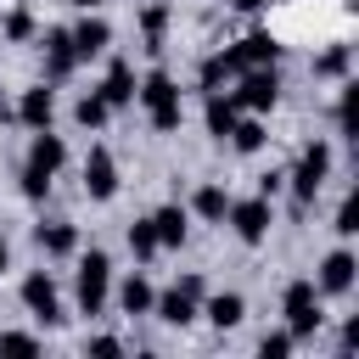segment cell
Returning a JSON list of instances; mask_svg holds the SVG:
<instances>
[{"label":"cell","instance_id":"7c38bea8","mask_svg":"<svg viewBox=\"0 0 359 359\" xmlns=\"http://www.w3.org/2000/svg\"><path fill=\"white\" fill-rule=\"evenodd\" d=\"M45 79H67L79 67V50H73V34L67 28H45Z\"/></svg>","mask_w":359,"mask_h":359},{"label":"cell","instance_id":"30bf717a","mask_svg":"<svg viewBox=\"0 0 359 359\" xmlns=\"http://www.w3.org/2000/svg\"><path fill=\"white\" fill-rule=\"evenodd\" d=\"M353 275H359V258L348 247H337V252H325L314 286H320V297H342V292H353Z\"/></svg>","mask_w":359,"mask_h":359},{"label":"cell","instance_id":"d590c367","mask_svg":"<svg viewBox=\"0 0 359 359\" xmlns=\"http://www.w3.org/2000/svg\"><path fill=\"white\" fill-rule=\"evenodd\" d=\"M264 0H230V11H258Z\"/></svg>","mask_w":359,"mask_h":359},{"label":"cell","instance_id":"4fadbf2b","mask_svg":"<svg viewBox=\"0 0 359 359\" xmlns=\"http://www.w3.org/2000/svg\"><path fill=\"white\" fill-rule=\"evenodd\" d=\"M50 118H56V90H50V84L22 90V101H17V123H28V129H50Z\"/></svg>","mask_w":359,"mask_h":359},{"label":"cell","instance_id":"7a4b0ae2","mask_svg":"<svg viewBox=\"0 0 359 359\" xmlns=\"http://www.w3.org/2000/svg\"><path fill=\"white\" fill-rule=\"evenodd\" d=\"M135 95H140V107H146V118H151V129H180V118H185V101H180V84L157 67V73H146L140 84H135Z\"/></svg>","mask_w":359,"mask_h":359},{"label":"cell","instance_id":"8d00e7d4","mask_svg":"<svg viewBox=\"0 0 359 359\" xmlns=\"http://www.w3.org/2000/svg\"><path fill=\"white\" fill-rule=\"evenodd\" d=\"M73 6H79V11H101L107 0H73Z\"/></svg>","mask_w":359,"mask_h":359},{"label":"cell","instance_id":"f35d334b","mask_svg":"<svg viewBox=\"0 0 359 359\" xmlns=\"http://www.w3.org/2000/svg\"><path fill=\"white\" fill-rule=\"evenodd\" d=\"M0 118H11V107H6V95H0Z\"/></svg>","mask_w":359,"mask_h":359},{"label":"cell","instance_id":"277c9868","mask_svg":"<svg viewBox=\"0 0 359 359\" xmlns=\"http://www.w3.org/2000/svg\"><path fill=\"white\" fill-rule=\"evenodd\" d=\"M230 84H236L230 101H236L241 112H269V107L280 101V73H275V67H241Z\"/></svg>","mask_w":359,"mask_h":359},{"label":"cell","instance_id":"2e32d148","mask_svg":"<svg viewBox=\"0 0 359 359\" xmlns=\"http://www.w3.org/2000/svg\"><path fill=\"white\" fill-rule=\"evenodd\" d=\"M95 90H101V101H107L112 112H118V107H129V101H135V67H129V62H112V67H107V79H101Z\"/></svg>","mask_w":359,"mask_h":359},{"label":"cell","instance_id":"e0dca14e","mask_svg":"<svg viewBox=\"0 0 359 359\" xmlns=\"http://www.w3.org/2000/svg\"><path fill=\"white\" fill-rule=\"evenodd\" d=\"M202 314H208L219 331H230V325H241L247 297H241V292H213V297H202Z\"/></svg>","mask_w":359,"mask_h":359},{"label":"cell","instance_id":"836d02e7","mask_svg":"<svg viewBox=\"0 0 359 359\" xmlns=\"http://www.w3.org/2000/svg\"><path fill=\"white\" fill-rule=\"evenodd\" d=\"M280 185H286V174H280V168L258 174V196H269V202H275V191H280Z\"/></svg>","mask_w":359,"mask_h":359},{"label":"cell","instance_id":"4dcf8cb0","mask_svg":"<svg viewBox=\"0 0 359 359\" xmlns=\"http://www.w3.org/2000/svg\"><path fill=\"white\" fill-rule=\"evenodd\" d=\"M6 39H34V17H28L22 6H17L11 17H6Z\"/></svg>","mask_w":359,"mask_h":359},{"label":"cell","instance_id":"1f68e13d","mask_svg":"<svg viewBox=\"0 0 359 359\" xmlns=\"http://www.w3.org/2000/svg\"><path fill=\"white\" fill-rule=\"evenodd\" d=\"M353 230H359V202L348 196V202L337 208V236H353Z\"/></svg>","mask_w":359,"mask_h":359},{"label":"cell","instance_id":"cb8c5ba5","mask_svg":"<svg viewBox=\"0 0 359 359\" xmlns=\"http://www.w3.org/2000/svg\"><path fill=\"white\" fill-rule=\"evenodd\" d=\"M224 140H230V146H236L241 157H252V151H258V146H264L269 135H264V123H258V112H247V118H236V129H230Z\"/></svg>","mask_w":359,"mask_h":359},{"label":"cell","instance_id":"d6a6232c","mask_svg":"<svg viewBox=\"0 0 359 359\" xmlns=\"http://www.w3.org/2000/svg\"><path fill=\"white\" fill-rule=\"evenodd\" d=\"M0 348H11V353H34L39 337H28V331H0Z\"/></svg>","mask_w":359,"mask_h":359},{"label":"cell","instance_id":"8992f818","mask_svg":"<svg viewBox=\"0 0 359 359\" xmlns=\"http://www.w3.org/2000/svg\"><path fill=\"white\" fill-rule=\"evenodd\" d=\"M325 174H331V146H325V140H314V146H303V157H297V168L286 174V185H292V196L309 208V202L320 196Z\"/></svg>","mask_w":359,"mask_h":359},{"label":"cell","instance_id":"ba28073f","mask_svg":"<svg viewBox=\"0 0 359 359\" xmlns=\"http://www.w3.org/2000/svg\"><path fill=\"white\" fill-rule=\"evenodd\" d=\"M230 230L247 241V247H258L264 236H269V224H275V208H269V196H247V202H230Z\"/></svg>","mask_w":359,"mask_h":359},{"label":"cell","instance_id":"ffe728a7","mask_svg":"<svg viewBox=\"0 0 359 359\" xmlns=\"http://www.w3.org/2000/svg\"><path fill=\"white\" fill-rule=\"evenodd\" d=\"M236 73H241V62H236V50L224 45V50H213V56L202 62V73H196V79H202V90H224Z\"/></svg>","mask_w":359,"mask_h":359},{"label":"cell","instance_id":"6da1fadb","mask_svg":"<svg viewBox=\"0 0 359 359\" xmlns=\"http://www.w3.org/2000/svg\"><path fill=\"white\" fill-rule=\"evenodd\" d=\"M62 163H67V140L50 135V129H34V146H28V163H22V196L45 202V191H50Z\"/></svg>","mask_w":359,"mask_h":359},{"label":"cell","instance_id":"f1b7e54d","mask_svg":"<svg viewBox=\"0 0 359 359\" xmlns=\"http://www.w3.org/2000/svg\"><path fill=\"white\" fill-rule=\"evenodd\" d=\"M129 252H135V258H157V252H163L151 219H135V224H129Z\"/></svg>","mask_w":359,"mask_h":359},{"label":"cell","instance_id":"d4e9b609","mask_svg":"<svg viewBox=\"0 0 359 359\" xmlns=\"http://www.w3.org/2000/svg\"><path fill=\"white\" fill-rule=\"evenodd\" d=\"M348 62H353V50H348V45H325V50L314 56V79H342V73H348Z\"/></svg>","mask_w":359,"mask_h":359},{"label":"cell","instance_id":"484cf974","mask_svg":"<svg viewBox=\"0 0 359 359\" xmlns=\"http://www.w3.org/2000/svg\"><path fill=\"white\" fill-rule=\"evenodd\" d=\"M73 118H79L84 129H101V123L112 118V107L101 101V90H90V95H79V107H73Z\"/></svg>","mask_w":359,"mask_h":359},{"label":"cell","instance_id":"3957f363","mask_svg":"<svg viewBox=\"0 0 359 359\" xmlns=\"http://www.w3.org/2000/svg\"><path fill=\"white\" fill-rule=\"evenodd\" d=\"M107 292H112V258L107 252H84L79 258V275H73L79 314H101L107 309Z\"/></svg>","mask_w":359,"mask_h":359},{"label":"cell","instance_id":"ac0fdd59","mask_svg":"<svg viewBox=\"0 0 359 359\" xmlns=\"http://www.w3.org/2000/svg\"><path fill=\"white\" fill-rule=\"evenodd\" d=\"M185 224H191V213H185L180 202H168V208H157V213H151V230H157V247H180V241H185Z\"/></svg>","mask_w":359,"mask_h":359},{"label":"cell","instance_id":"8fae6325","mask_svg":"<svg viewBox=\"0 0 359 359\" xmlns=\"http://www.w3.org/2000/svg\"><path fill=\"white\" fill-rule=\"evenodd\" d=\"M230 50H236V62H241V67H275V62H280V39H275L269 28H252V34H247V39H236Z\"/></svg>","mask_w":359,"mask_h":359},{"label":"cell","instance_id":"83f0119b","mask_svg":"<svg viewBox=\"0 0 359 359\" xmlns=\"http://www.w3.org/2000/svg\"><path fill=\"white\" fill-rule=\"evenodd\" d=\"M163 28H168V6H146V11H140V34H146V50H163Z\"/></svg>","mask_w":359,"mask_h":359},{"label":"cell","instance_id":"5bb4252c","mask_svg":"<svg viewBox=\"0 0 359 359\" xmlns=\"http://www.w3.org/2000/svg\"><path fill=\"white\" fill-rule=\"evenodd\" d=\"M151 314H157L163 325H191V320L202 314V297H191L185 286H168V292L151 303Z\"/></svg>","mask_w":359,"mask_h":359},{"label":"cell","instance_id":"d6986e66","mask_svg":"<svg viewBox=\"0 0 359 359\" xmlns=\"http://www.w3.org/2000/svg\"><path fill=\"white\" fill-rule=\"evenodd\" d=\"M34 241H39V252H50V258H67V252L79 247V230H73L67 219H50V224H39V230H34Z\"/></svg>","mask_w":359,"mask_h":359},{"label":"cell","instance_id":"603a6c76","mask_svg":"<svg viewBox=\"0 0 359 359\" xmlns=\"http://www.w3.org/2000/svg\"><path fill=\"white\" fill-rule=\"evenodd\" d=\"M191 213H196V219L224 224V213H230V191H224V185H202V191L191 196Z\"/></svg>","mask_w":359,"mask_h":359},{"label":"cell","instance_id":"74e56055","mask_svg":"<svg viewBox=\"0 0 359 359\" xmlns=\"http://www.w3.org/2000/svg\"><path fill=\"white\" fill-rule=\"evenodd\" d=\"M6 258H11V252H6V236H0V275H6Z\"/></svg>","mask_w":359,"mask_h":359},{"label":"cell","instance_id":"7402d4cb","mask_svg":"<svg viewBox=\"0 0 359 359\" xmlns=\"http://www.w3.org/2000/svg\"><path fill=\"white\" fill-rule=\"evenodd\" d=\"M151 303H157V292H151V280L135 269V275L118 286V309H123V314H151Z\"/></svg>","mask_w":359,"mask_h":359},{"label":"cell","instance_id":"9a60e30c","mask_svg":"<svg viewBox=\"0 0 359 359\" xmlns=\"http://www.w3.org/2000/svg\"><path fill=\"white\" fill-rule=\"evenodd\" d=\"M67 34H73V50H79V62H84V56H101V50L112 45V28H107V17H90V11H84V22H79V28H67Z\"/></svg>","mask_w":359,"mask_h":359},{"label":"cell","instance_id":"9c48e42d","mask_svg":"<svg viewBox=\"0 0 359 359\" xmlns=\"http://www.w3.org/2000/svg\"><path fill=\"white\" fill-rule=\"evenodd\" d=\"M84 196L90 202H112L118 196V163H112L107 146H90V157H84Z\"/></svg>","mask_w":359,"mask_h":359},{"label":"cell","instance_id":"f546056e","mask_svg":"<svg viewBox=\"0 0 359 359\" xmlns=\"http://www.w3.org/2000/svg\"><path fill=\"white\" fill-rule=\"evenodd\" d=\"M292 348H297V337H292V331H269V337L258 342V353H264V359H286Z\"/></svg>","mask_w":359,"mask_h":359},{"label":"cell","instance_id":"5b68a950","mask_svg":"<svg viewBox=\"0 0 359 359\" xmlns=\"http://www.w3.org/2000/svg\"><path fill=\"white\" fill-rule=\"evenodd\" d=\"M280 309H286V331H292L297 342L314 337L320 320H325V314H320V286H314V280H292L286 297H280Z\"/></svg>","mask_w":359,"mask_h":359},{"label":"cell","instance_id":"52a82bcc","mask_svg":"<svg viewBox=\"0 0 359 359\" xmlns=\"http://www.w3.org/2000/svg\"><path fill=\"white\" fill-rule=\"evenodd\" d=\"M22 309H28L39 325H62V320H67V314H62V292H56V280H50L45 269L22 275Z\"/></svg>","mask_w":359,"mask_h":359},{"label":"cell","instance_id":"4316f807","mask_svg":"<svg viewBox=\"0 0 359 359\" xmlns=\"http://www.w3.org/2000/svg\"><path fill=\"white\" fill-rule=\"evenodd\" d=\"M337 129L353 140L359 135V84H342V101H337Z\"/></svg>","mask_w":359,"mask_h":359},{"label":"cell","instance_id":"44dd1931","mask_svg":"<svg viewBox=\"0 0 359 359\" xmlns=\"http://www.w3.org/2000/svg\"><path fill=\"white\" fill-rule=\"evenodd\" d=\"M236 118H241V107L230 101V90H208V135H230L236 129Z\"/></svg>","mask_w":359,"mask_h":359},{"label":"cell","instance_id":"e575fe53","mask_svg":"<svg viewBox=\"0 0 359 359\" xmlns=\"http://www.w3.org/2000/svg\"><path fill=\"white\" fill-rule=\"evenodd\" d=\"M90 353H123V342H118V337H95V342H90Z\"/></svg>","mask_w":359,"mask_h":359}]
</instances>
